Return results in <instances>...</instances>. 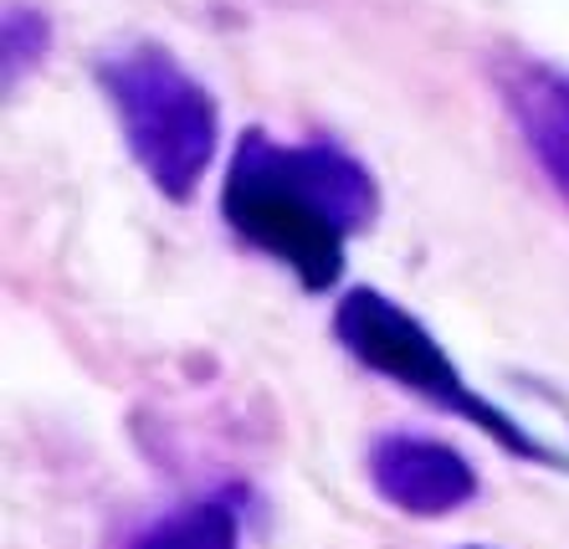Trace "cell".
<instances>
[{"instance_id":"8","label":"cell","mask_w":569,"mask_h":549,"mask_svg":"<svg viewBox=\"0 0 569 549\" xmlns=\"http://www.w3.org/2000/svg\"><path fill=\"white\" fill-rule=\"evenodd\" d=\"M467 549H477V545H467Z\"/></svg>"},{"instance_id":"3","label":"cell","mask_w":569,"mask_h":549,"mask_svg":"<svg viewBox=\"0 0 569 549\" xmlns=\"http://www.w3.org/2000/svg\"><path fill=\"white\" fill-rule=\"evenodd\" d=\"M333 339L349 349V360H359L370 376L390 380V386L411 390L416 401L437 406V411L457 416L467 427H477L498 452L533 462V468H569V457L533 437L518 416H508L498 401H488L472 380L457 370L441 339L416 319L406 303L385 298L380 288H349L333 303Z\"/></svg>"},{"instance_id":"1","label":"cell","mask_w":569,"mask_h":549,"mask_svg":"<svg viewBox=\"0 0 569 549\" xmlns=\"http://www.w3.org/2000/svg\"><path fill=\"white\" fill-rule=\"evenodd\" d=\"M221 216L252 252L288 268L308 293H329L345 278L349 241L380 216V186L333 139H288L247 129L226 160Z\"/></svg>"},{"instance_id":"4","label":"cell","mask_w":569,"mask_h":549,"mask_svg":"<svg viewBox=\"0 0 569 549\" xmlns=\"http://www.w3.org/2000/svg\"><path fill=\"white\" fill-rule=\"evenodd\" d=\"M370 488L406 519H447L477 498V472L457 447L421 431H380L365 452Z\"/></svg>"},{"instance_id":"6","label":"cell","mask_w":569,"mask_h":549,"mask_svg":"<svg viewBox=\"0 0 569 549\" xmlns=\"http://www.w3.org/2000/svg\"><path fill=\"white\" fill-rule=\"evenodd\" d=\"M123 549H241V513L231 498H196L144 523Z\"/></svg>"},{"instance_id":"2","label":"cell","mask_w":569,"mask_h":549,"mask_svg":"<svg viewBox=\"0 0 569 549\" xmlns=\"http://www.w3.org/2000/svg\"><path fill=\"white\" fill-rule=\"evenodd\" d=\"M93 78L144 180L164 201H190L221 149V108L211 88L164 41H129L98 57Z\"/></svg>"},{"instance_id":"5","label":"cell","mask_w":569,"mask_h":549,"mask_svg":"<svg viewBox=\"0 0 569 549\" xmlns=\"http://www.w3.org/2000/svg\"><path fill=\"white\" fill-rule=\"evenodd\" d=\"M492 88L503 98L508 119L518 123L543 180L569 206V72L529 52H503L492 62Z\"/></svg>"},{"instance_id":"7","label":"cell","mask_w":569,"mask_h":549,"mask_svg":"<svg viewBox=\"0 0 569 549\" xmlns=\"http://www.w3.org/2000/svg\"><path fill=\"white\" fill-rule=\"evenodd\" d=\"M52 47V16L37 6H6V27H0V57H6V88L27 78Z\"/></svg>"}]
</instances>
